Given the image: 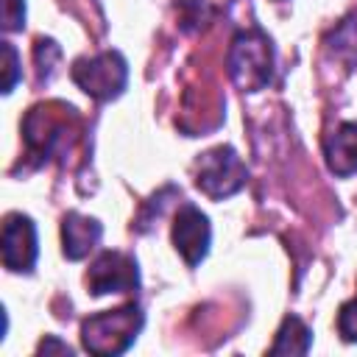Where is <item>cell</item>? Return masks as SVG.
I'll use <instances>...</instances> for the list:
<instances>
[{
  "label": "cell",
  "instance_id": "4",
  "mask_svg": "<svg viewBox=\"0 0 357 357\" xmlns=\"http://www.w3.org/2000/svg\"><path fill=\"white\" fill-rule=\"evenodd\" d=\"M73 81L95 100H112L123 95L128 84V61L117 50H103L89 59H78L70 70Z\"/></svg>",
  "mask_w": 357,
  "mask_h": 357
},
{
  "label": "cell",
  "instance_id": "6",
  "mask_svg": "<svg viewBox=\"0 0 357 357\" xmlns=\"http://www.w3.org/2000/svg\"><path fill=\"white\" fill-rule=\"evenodd\" d=\"M3 265L14 273H31L39 257V243H36V226L28 215L11 212L3 220Z\"/></svg>",
  "mask_w": 357,
  "mask_h": 357
},
{
  "label": "cell",
  "instance_id": "3",
  "mask_svg": "<svg viewBox=\"0 0 357 357\" xmlns=\"http://www.w3.org/2000/svg\"><path fill=\"white\" fill-rule=\"evenodd\" d=\"M245 181H248V167L231 145H218L201 153L195 162V187L212 201L240 192Z\"/></svg>",
  "mask_w": 357,
  "mask_h": 357
},
{
  "label": "cell",
  "instance_id": "10",
  "mask_svg": "<svg viewBox=\"0 0 357 357\" xmlns=\"http://www.w3.org/2000/svg\"><path fill=\"white\" fill-rule=\"evenodd\" d=\"M312 346V332L310 326L296 318V315H287L276 332V340L271 346V354H307Z\"/></svg>",
  "mask_w": 357,
  "mask_h": 357
},
{
  "label": "cell",
  "instance_id": "13",
  "mask_svg": "<svg viewBox=\"0 0 357 357\" xmlns=\"http://www.w3.org/2000/svg\"><path fill=\"white\" fill-rule=\"evenodd\" d=\"M337 332H340L343 340L357 343V296L340 307V312H337Z\"/></svg>",
  "mask_w": 357,
  "mask_h": 357
},
{
  "label": "cell",
  "instance_id": "15",
  "mask_svg": "<svg viewBox=\"0 0 357 357\" xmlns=\"http://www.w3.org/2000/svg\"><path fill=\"white\" fill-rule=\"evenodd\" d=\"M39 351H45V354H47V351H61V354H73V349H70L67 343H61L59 337H53V335H50V337H45V340L39 343Z\"/></svg>",
  "mask_w": 357,
  "mask_h": 357
},
{
  "label": "cell",
  "instance_id": "5",
  "mask_svg": "<svg viewBox=\"0 0 357 357\" xmlns=\"http://www.w3.org/2000/svg\"><path fill=\"white\" fill-rule=\"evenodd\" d=\"M86 287L92 296L106 293H128L139 287L137 259L126 251H103L86 271Z\"/></svg>",
  "mask_w": 357,
  "mask_h": 357
},
{
  "label": "cell",
  "instance_id": "11",
  "mask_svg": "<svg viewBox=\"0 0 357 357\" xmlns=\"http://www.w3.org/2000/svg\"><path fill=\"white\" fill-rule=\"evenodd\" d=\"M33 56H36V64H39V78H42V81H47V78L56 73V67H53V64L61 59V47H59L53 39H39V42H36Z\"/></svg>",
  "mask_w": 357,
  "mask_h": 357
},
{
  "label": "cell",
  "instance_id": "2",
  "mask_svg": "<svg viewBox=\"0 0 357 357\" xmlns=\"http://www.w3.org/2000/svg\"><path fill=\"white\" fill-rule=\"evenodd\" d=\"M226 64H229V78L243 92H259L273 78V45L259 28L240 31L231 39Z\"/></svg>",
  "mask_w": 357,
  "mask_h": 357
},
{
  "label": "cell",
  "instance_id": "14",
  "mask_svg": "<svg viewBox=\"0 0 357 357\" xmlns=\"http://www.w3.org/2000/svg\"><path fill=\"white\" fill-rule=\"evenodd\" d=\"M25 25V0H3V28L22 31Z\"/></svg>",
  "mask_w": 357,
  "mask_h": 357
},
{
  "label": "cell",
  "instance_id": "12",
  "mask_svg": "<svg viewBox=\"0 0 357 357\" xmlns=\"http://www.w3.org/2000/svg\"><path fill=\"white\" fill-rule=\"evenodd\" d=\"M3 95H8L14 86H17V81H20V53L14 50V45L11 42H3Z\"/></svg>",
  "mask_w": 357,
  "mask_h": 357
},
{
  "label": "cell",
  "instance_id": "7",
  "mask_svg": "<svg viewBox=\"0 0 357 357\" xmlns=\"http://www.w3.org/2000/svg\"><path fill=\"white\" fill-rule=\"evenodd\" d=\"M173 245L176 251L184 257V262L190 268L201 265L204 257L209 254V243H212V226L209 218L195 206V204H181L176 218H173Z\"/></svg>",
  "mask_w": 357,
  "mask_h": 357
},
{
  "label": "cell",
  "instance_id": "1",
  "mask_svg": "<svg viewBox=\"0 0 357 357\" xmlns=\"http://www.w3.org/2000/svg\"><path fill=\"white\" fill-rule=\"evenodd\" d=\"M145 324V315L137 304H126L117 310H106L98 315H89L81 324V343L92 354L114 357L131 349L139 329Z\"/></svg>",
  "mask_w": 357,
  "mask_h": 357
},
{
  "label": "cell",
  "instance_id": "8",
  "mask_svg": "<svg viewBox=\"0 0 357 357\" xmlns=\"http://www.w3.org/2000/svg\"><path fill=\"white\" fill-rule=\"evenodd\" d=\"M324 156H326V167L340 176L349 178L357 173V123L346 120L340 123L324 142Z\"/></svg>",
  "mask_w": 357,
  "mask_h": 357
},
{
  "label": "cell",
  "instance_id": "9",
  "mask_svg": "<svg viewBox=\"0 0 357 357\" xmlns=\"http://www.w3.org/2000/svg\"><path fill=\"white\" fill-rule=\"evenodd\" d=\"M103 226L81 212H67L61 220V248L67 259H84L100 243Z\"/></svg>",
  "mask_w": 357,
  "mask_h": 357
}]
</instances>
